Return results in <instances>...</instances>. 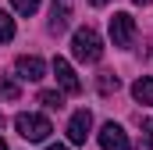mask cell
Listing matches in <instances>:
<instances>
[{
    "instance_id": "5",
    "label": "cell",
    "mask_w": 153,
    "mask_h": 150,
    "mask_svg": "<svg viewBox=\"0 0 153 150\" xmlns=\"http://www.w3.org/2000/svg\"><path fill=\"white\" fill-rule=\"evenodd\" d=\"M89 129H93V114L82 107V111H75L71 122H68V140H71L75 147H82V143L89 140Z\"/></svg>"
},
{
    "instance_id": "1",
    "label": "cell",
    "mask_w": 153,
    "mask_h": 150,
    "mask_svg": "<svg viewBox=\"0 0 153 150\" xmlns=\"http://www.w3.org/2000/svg\"><path fill=\"white\" fill-rule=\"evenodd\" d=\"M71 54H75V61L82 64H96L100 57H103V39L96 29H75V36H71Z\"/></svg>"
},
{
    "instance_id": "9",
    "label": "cell",
    "mask_w": 153,
    "mask_h": 150,
    "mask_svg": "<svg viewBox=\"0 0 153 150\" xmlns=\"http://www.w3.org/2000/svg\"><path fill=\"white\" fill-rule=\"evenodd\" d=\"M132 97H135L139 104H153V79H146V75L135 79V82H132Z\"/></svg>"
},
{
    "instance_id": "15",
    "label": "cell",
    "mask_w": 153,
    "mask_h": 150,
    "mask_svg": "<svg viewBox=\"0 0 153 150\" xmlns=\"http://www.w3.org/2000/svg\"><path fill=\"white\" fill-rule=\"evenodd\" d=\"M11 4H14L18 14H36L39 11V0H11Z\"/></svg>"
},
{
    "instance_id": "10",
    "label": "cell",
    "mask_w": 153,
    "mask_h": 150,
    "mask_svg": "<svg viewBox=\"0 0 153 150\" xmlns=\"http://www.w3.org/2000/svg\"><path fill=\"white\" fill-rule=\"evenodd\" d=\"M117 86H121V79H117L114 72H100V79H96V89H100L103 97H111V93H117Z\"/></svg>"
},
{
    "instance_id": "20",
    "label": "cell",
    "mask_w": 153,
    "mask_h": 150,
    "mask_svg": "<svg viewBox=\"0 0 153 150\" xmlns=\"http://www.w3.org/2000/svg\"><path fill=\"white\" fill-rule=\"evenodd\" d=\"M0 125H4V114H0Z\"/></svg>"
},
{
    "instance_id": "14",
    "label": "cell",
    "mask_w": 153,
    "mask_h": 150,
    "mask_svg": "<svg viewBox=\"0 0 153 150\" xmlns=\"http://www.w3.org/2000/svg\"><path fill=\"white\" fill-rule=\"evenodd\" d=\"M0 97H4V100H11V104L18 100V86H14L7 75H0Z\"/></svg>"
},
{
    "instance_id": "17",
    "label": "cell",
    "mask_w": 153,
    "mask_h": 150,
    "mask_svg": "<svg viewBox=\"0 0 153 150\" xmlns=\"http://www.w3.org/2000/svg\"><path fill=\"white\" fill-rule=\"evenodd\" d=\"M46 150H68V147H46Z\"/></svg>"
},
{
    "instance_id": "4",
    "label": "cell",
    "mask_w": 153,
    "mask_h": 150,
    "mask_svg": "<svg viewBox=\"0 0 153 150\" xmlns=\"http://www.w3.org/2000/svg\"><path fill=\"white\" fill-rule=\"evenodd\" d=\"M100 147L103 150H132V143H128V132H125L117 122H107V125L100 129Z\"/></svg>"
},
{
    "instance_id": "13",
    "label": "cell",
    "mask_w": 153,
    "mask_h": 150,
    "mask_svg": "<svg viewBox=\"0 0 153 150\" xmlns=\"http://www.w3.org/2000/svg\"><path fill=\"white\" fill-rule=\"evenodd\" d=\"M11 39H14V18L0 11V43H11Z\"/></svg>"
},
{
    "instance_id": "8",
    "label": "cell",
    "mask_w": 153,
    "mask_h": 150,
    "mask_svg": "<svg viewBox=\"0 0 153 150\" xmlns=\"http://www.w3.org/2000/svg\"><path fill=\"white\" fill-rule=\"evenodd\" d=\"M71 22V0H53V18H50V32L61 36Z\"/></svg>"
},
{
    "instance_id": "19",
    "label": "cell",
    "mask_w": 153,
    "mask_h": 150,
    "mask_svg": "<svg viewBox=\"0 0 153 150\" xmlns=\"http://www.w3.org/2000/svg\"><path fill=\"white\" fill-rule=\"evenodd\" d=\"M0 150H7V143H4V140H0Z\"/></svg>"
},
{
    "instance_id": "6",
    "label": "cell",
    "mask_w": 153,
    "mask_h": 150,
    "mask_svg": "<svg viewBox=\"0 0 153 150\" xmlns=\"http://www.w3.org/2000/svg\"><path fill=\"white\" fill-rule=\"evenodd\" d=\"M53 75H57V82H61L64 93H82V82H78L75 68H71L64 57H53Z\"/></svg>"
},
{
    "instance_id": "3",
    "label": "cell",
    "mask_w": 153,
    "mask_h": 150,
    "mask_svg": "<svg viewBox=\"0 0 153 150\" xmlns=\"http://www.w3.org/2000/svg\"><path fill=\"white\" fill-rule=\"evenodd\" d=\"M111 39H114V46H132V39H135V18L128 11H117L111 18Z\"/></svg>"
},
{
    "instance_id": "16",
    "label": "cell",
    "mask_w": 153,
    "mask_h": 150,
    "mask_svg": "<svg viewBox=\"0 0 153 150\" xmlns=\"http://www.w3.org/2000/svg\"><path fill=\"white\" fill-rule=\"evenodd\" d=\"M89 4H93V7H103V4H107V0H89Z\"/></svg>"
},
{
    "instance_id": "12",
    "label": "cell",
    "mask_w": 153,
    "mask_h": 150,
    "mask_svg": "<svg viewBox=\"0 0 153 150\" xmlns=\"http://www.w3.org/2000/svg\"><path fill=\"white\" fill-rule=\"evenodd\" d=\"M39 104L50 107V111H61V107H64V97H61L57 89H43V93H39Z\"/></svg>"
},
{
    "instance_id": "2",
    "label": "cell",
    "mask_w": 153,
    "mask_h": 150,
    "mask_svg": "<svg viewBox=\"0 0 153 150\" xmlns=\"http://www.w3.org/2000/svg\"><path fill=\"white\" fill-rule=\"evenodd\" d=\"M14 129H18V136L29 140V143H43V140L53 132V125H50L43 114H18V118H14Z\"/></svg>"
},
{
    "instance_id": "11",
    "label": "cell",
    "mask_w": 153,
    "mask_h": 150,
    "mask_svg": "<svg viewBox=\"0 0 153 150\" xmlns=\"http://www.w3.org/2000/svg\"><path fill=\"white\" fill-rule=\"evenodd\" d=\"M139 147L153 150V118H139Z\"/></svg>"
},
{
    "instance_id": "18",
    "label": "cell",
    "mask_w": 153,
    "mask_h": 150,
    "mask_svg": "<svg viewBox=\"0 0 153 150\" xmlns=\"http://www.w3.org/2000/svg\"><path fill=\"white\" fill-rule=\"evenodd\" d=\"M135 4H143V7H146V4H150V0H135Z\"/></svg>"
},
{
    "instance_id": "7",
    "label": "cell",
    "mask_w": 153,
    "mask_h": 150,
    "mask_svg": "<svg viewBox=\"0 0 153 150\" xmlns=\"http://www.w3.org/2000/svg\"><path fill=\"white\" fill-rule=\"evenodd\" d=\"M14 72H18V79H25V82H39L43 72H46V64L39 57H18L14 61Z\"/></svg>"
}]
</instances>
